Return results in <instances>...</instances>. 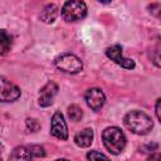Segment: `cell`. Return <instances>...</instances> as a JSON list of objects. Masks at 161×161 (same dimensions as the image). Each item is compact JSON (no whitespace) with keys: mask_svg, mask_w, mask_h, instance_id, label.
I'll return each instance as SVG.
<instances>
[{"mask_svg":"<svg viewBox=\"0 0 161 161\" xmlns=\"http://www.w3.org/2000/svg\"><path fill=\"white\" fill-rule=\"evenodd\" d=\"M11 48V36L6 30L0 29V55H5Z\"/></svg>","mask_w":161,"mask_h":161,"instance_id":"obj_12","label":"cell"},{"mask_svg":"<svg viewBox=\"0 0 161 161\" xmlns=\"http://www.w3.org/2000/svg\"><path fill=\"white\" fill-rule=\"evenodd\" d=\"M160 106H161V99L158 98L157 101H156V117H157V119L158 121H161V114H160Z\"/></svg>","mask_w":161,"mask_h":161,"instance_id":"obj_18","label":"cell"},{"mask_svg":"<svg viewBox=\"0 0 161 161\" xmlns=\"http://www.w3.org/2000/svg\"><path fill=\"white\" fill-rule=\"evenodd\" d=\"M1 150H3V146H1V143H0V153H1Z\"/></svg>","mask_w":161,"mask_h":161,"instance_id":"obj_20","label":"cell"},{"mask_svg":"<svg viewBox=\"0 0 161 161\" xmlns=\"http://www.w3.org/2000/svg\"><path fill=\"white\" fill-rule=\"evenodd\" d=\"M104 147L113 155L121 153L126 147V136L118 127H107L102 133Z\"/></svg>","mask_w":161,"mask_h":161,"instance_id":"obj_2","label":"cell"},{"mask_svg":"<svg viewBox=\"0 0 161 161\" xmlns=\"http://www.w3.org/2000/svg\"><path fill=\"white\" fill-rule=\"evenodd\" d=\"M58 93V86L54 82H48L44 87L40 88L39 91V97H38V103L42 107H48L53 103L54 97Z\"/></svg>","mask_w":161,"mask_h":161,"instance_id":"obj_8","label":"cell"},{"mask_svg":"<svg viewBox=\"0 0 161 161\" xmlns=\"http://www.w3.org/2000/svg\"><path fill=\"white\" fill-rule=\"evenodd\" d=\"M84 98H86V102H87L88 107L93 111L101 109L103 107L104 102H106V96L99 88H89L86 92Z\"/></svg>","mask_w":161,"mask_h":161,"instance_id":"obj_9","label":"cell"},{"mask_svg":"<svg viewBox=\"0 0 161 161\" xmlns=\"http://www.w3.org/2000/svg\"><path fill=\"white\" fill-rule=\"evenodd\" d=\"M54 63L58 69H60L62 72H65V73H70V74L79 73L83 68L82 60L77 55L70 54V53H65V54L57 57Z\"/></svg>","mask_w":161,"mask_h":161,"instance_id":"obj_4","label":"cell"},{"mask_svg":"<svg viewBox=\"0 0 161 161\" xmlns=\"http://www.w3.org/2000/svg\"><path fill=\"white\" fill-rule=\"evenodd\" d=\"M99 3H102V4H108V3H111V0H98Z\"/></svg>","mask_w":161,"mask_h":161,"instance_id":"obj_19","label":"cell"},{"mask_svg":"<svg viewBox=\"0 0 161 161\" xmlns=\"http://www.w3.org/2000/svg\"><path fill=\"white\" fill-rule=\"evenodd\" d=\"M123 123L127 130H130L136 135H146L153 127L152 119L145 112L141 111L128 112L123 118Z\"/></svg>","mask_w":161,"mask_h":161,"instance_id":"obj_1","label":"cell"},{"mask_svg":"<svg viewBox=\"0 0 161 161\" xmlns=\"http://www.w3.org/2000/svg\"><path fill=\"white\" fill-rule=\"evenodd\" d=\"M26 127L30 132H36L40 128V125L35 118H28L26 119Z\"/></svg>","mask_w":161,"mask_h":161,"instance_id":"obj_16","label":"cell"},{"mask_svg":"<svg viewBox=\"0 0 161 161\" xmlns=\"http://www.w3.org/2000/svg\"><path fill=\"white\" fill-rule=\"evenodd\" d=\"M20 94H21V92H20L19 87L0 74V101L1 102H14L20 97Z\"/></svg>","mask_w":161,"mask_h":161,"instance_id":"obj_5","label":"cell"},{"mask_svg":"<svg viewBox=\"0 0 161 161\" xmlns=\"http://www.w3.org/2000/svg\"><path fill=\"white\" fill-rule=\"evenodd\" d=\"M88 160H99V158H108V156H106L104 153H101L98 151H91L87 155Z\"/></svg>","mask_w":161,"mask_h":161,"instance_id":"obj_17","label":"cell"},{"mask_svg":"<svg viewBox=\"0 0 161 161\" xmlns=\"http://www.w3.org/2000/svg\"><path fill=\"white\" fill-rule=\"evenodd\" d=\"M106 55L113 60L114 63H117L118 65L126 68V69H133L135 68V62L130 58H125L122 55V48L121 45L116 44V45H112V47H108L106 49Z\"/></svg>","mask_w":161,"mask_h":161,"instance_id":"obj_7","label":"cell"},{"mask_svg":"<svg viewBox=\"0 0 161 161\" xmlns=\"http://www.w3.org/2000/svg\"><path fill=\"white\" fill-rule=\"evenodd\" d=\"M58 13H59V9L57 5L54 4H48L43 8L42 13H40V20L45 24H50L53 23L57 16H58Z\"/></svg>","mask_w":161,"mask_h":161,"instance_id":"obj_11","label":"cell"},{"mask_svg":"<svg viewBox=\"0 0 161 161\" xmlns=\"http://www.w3.org/2000/svg\"><path fill=\"white\" fill-rule=\"evenodd\" d=\"M60 13L65 21H78L87 15V5L83 0H67Z\"/></svg>","mask_w":161,"mask_h":161,"instance_id":"obj_3","label":"cell"},{"mask_svg":"<svg viewBox=\"0 0 161 161\" xmlns=\"http://www.w3.org/2000/svg\"><path fill=\"white\" fill-rule=\"evenodd\" d=\"M28 148H29V151H30L31 157H43V156L45 155L44 148H43L42 146H38V145H31V146H29Z\"/></svg>","mask_w":161,"mask_h":161,"instance_id":"obj_15","label":"cell"},{"mask_svg":"<svg viewBox=\"0 0 161 161\" xmlns=\"http://www.w3.org/2000/svg\"><path fill=\"white\" fill-rule=\"evenodd\" d=\"M68 117L70 121L73 122H78L80 121V118L83 117V112L80 109V107L75 106V104H72L68 107Z\"/></svg>","mask_w":161,"mask_h":161,"instance_id":"obj_14","label":"cell"},{"mask_svg":"<svg viewBox=\"0 0 161 161\" xmlns=\"http://www.w3.org/2000/svg\"><path fill=\"white\" fill-rule=\"evenodd\" d=\"M74 142L79 147H89L91 143L93 142V130L92 128L82 130L74 136Z\"/></svg>","mask_w":161,"mask_h":161,"instance_id":"obj_10","label":"cell"},{"mask_svg":"<svg viewBox=\"0 0 161 161\" xmlns=\"http://www.w3.org/2000/svg\"><path fill=\"white\" fill-rule=\"evenodd\" d=\"M50 133L58 140H67L68 138V128L67 123L64 121L63 114L57 111L52 117V125H50Z\"/></svg>","mask_w":161,"mask_h":161,"instance_id":"obj_6","label":"cell"},{"mask_svg":"<svg viewBox=\"0 0 161 161\" xmlns=\"http://www.w3.org/2000/svg\"><path fill=\"white\" fill-rule=\"evenodd\" d=\"M10 158L11 160H30L31 158V155H30V151L28 147L25 146H19V147H15L13 153L10 155Z\"/></svg>","mask_w":161,"mask_h":161,"instance_id":"obj_13","label":"cell"}]
</instances>
